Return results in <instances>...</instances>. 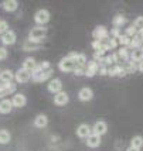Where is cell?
<instances>
[{
    "label": "cell",
    "instance_id": "16",
    "mask_svg": "<svg viewBox=\"0 0 143 151\" xmlns=\"http://www.w3.org/2000/svg\"><path fill=\"white\" fill-rule=\"evenodd\" d=\"M68 100H70V98H68V95H67V92H60L57 93L55 96H54V105L57 106H65L67 103H68Z\"/></svg>",
    "mask_w": 143,
    "mask_h": 151
},
{
    "label": "cell",
    "instance_id": "24",
    "mask_svg": "<svg viewBox=\"0 0 143 151\" xmlns=\"http://www.w3.org/2000/svg\"><path fill=\"white\" fill-rule=\"evenodd\" d=\"M118 57H119V61H123V62H128L130 58L129 52H128V47H122L119 51H118Z\"/></svg>",
    "mask_w": 143,
    "mask_h": 151
},
{
    "label": "cell",
    "instance_id": "40",
    "mask_svg": "<svg viewBox=\"0 0 143 151\" xmlns=\"http://www.w3.org/2000/svg\"><path fill=\"white\" fill-rule=\"evenodd\" d=\"M140 48H142V50H143V45H142V47H140Z\"/></svg>",
    "mask_w": 143,
    "mask_h": 151
},
{
    "label": "cell",
    "instance_id": "32",
    "mask_svg": "<svg viewBox=\"0 0 143 151\" xmlns=\"http://www.w3.org/2000/svg\"><path fill=\"white\" fill-rule=\"evenodd\" d=\"M7 31H9V23H7L6 20H0V34L3 35Z\"/></svg>",
    "mask_w": 143,
    "mask_h": 151
},
{
    "label": "cell",
    "instance_id": "34",
    "mask_svg": "<svg viewBox=\"0 0 143 151\" xmlns=\"http://www.w3.org/2000/svg\"><path fill=\"white\" fill-rule=\"evenodd\" d=\"M133 26L137 28V31L143 30V17H137V19L135 20V24H133Z\"/></svg>",
    "mask_w": 143,
    "mask_h": 151
},
{
    "label": "cell",
    "instance_id": "12",
    "mask_svg": "<svg viewBox=\"0 0 143 151\" xmlns=\"http://www.w3.org/2000/svg\"><path fill=\"white\" fill-rule=\"evenodd\" d=\"M13 102H12V99H1L0 100V113L1 114H7V113H10L13 110Z\"/></svg>",
    "mask_w": 143,
    "mask_h": 151
},
{
    "label": "cell",
    "instance_id": "31",
    "mask_svg": "<svg viewBox=\"0 0 143 151\" xmlns=\"http://www.w3.org/2000/svg\"><path fill=\"white\" fill-rule=\"evenodd\" d=\"M102 45H104L102 41H94V42H92V48H94L95 52H98V54H102Z\"/></svg>",
    "mask_w": 143,
    "mask_h": 151
},
{
    "label": "cell",
    "instance_id": "2",
    "mask_svg": "<svg viewBox=\"0 0 143 151\" xmlns=\"http://www.w3.org/2000/svg\"><path fill=\"white\" fill-rule=\"evenodd\" d=\"M77 61L71 57H64V58L61 59L58 62V68L61 72H71V71H75V68H77Z\"/></svg>",
    "mask_w": 143,
    "mask_h": 151
},
{
    "label": "cell",
    "instance_id": "27",
    "mask_svg": "<svg viewBox=\"0 0 143 151\" xmlns=\"http://www.w3.org/2000/svg\"><path fill=\"white\" fill-rule=\"evenodd\" d=\"M143 145V137L142 136H135V137L130 140V147H135V148H139Z\"/></svg>",
    "mask_w": 143,
    "mask_h": 151
},
{
    "label": "cell",
    "instance_id": "14",
    "mask_svg": "<svg viewBox=\"0 0 143 151\" xmlns=\"http://www.w3.org/2000/svg\"><path fill=\"white\" fill-rule=\"evenodd\" d=\"M92 98H94V92H92L91 88H88V86L82 88L78 93V99L82 100V102H88V100H91Z\"/></svg>",
    "mask_w": 143,
    "mask_h": 151
},
{
    "label": "cell",
    "instance_id": "36",
    "mask_svg": "<svg viewBox=\"0 0 143 151\" xmlns=\"http://www.w3.org/2000/svg\"><path fill=\"white\" fill-rule=\"evenodd\" d=\"M74 73H75L77 76L85 75V68H82V66H77V68H75V71H74Z\"/></svg>",
    "mask_w": 143,
    "mask_h": 151
},
{
    "label": "cell",
    "instance_id": "7",
    "mask_svg": "<svg viewBox=\"0 0 143 151\" xmlns=\"http://www.w3.org/2000/svg\"><path fill=\"white\" fill-rule=\"evenodd\" d=\"M16 92V85L14 83H0V100L6 99L7 95H12Z\"/></svg>",
    "mask_w": 143,
    "mask_h": 151
},
{
    "label": "cell",
    "instance_id": "41",
    "mask_svg": "<svg viewBox=\"0 0 143 151\" xmlns=\"http://www.w3.org/2000/svg\"><path fill=\"white\" fill-rule=\"evenodd\" d=\"M0 73H1V72H0Z\"/></svg>",
    "mask_w": 143,
    "mask_h": 151
},
{
    "label": "cell",
    "instance_id": "1",
    "mask_svg": "<svg viewBox=\"0 0 143 151\" xmlns=\"http://www.w3.org/2000/svg\"><path fill=\"white\" fill-rule=\"evenodd\" d=\"M51 73H52L51 64L47 62V61H43L31 72V79L34 82H44V81H47L51 76Z\"/></svg>",
    "mask_w": 143,
    "mask_h": 151
},
{
    "label": "cell",
    "instance_id": "28",
    "mask_svg": "<svg viewBox=\"0 0 143 151\" xmlns=\"http://www.w3.org/2000/svg\"><path fill=\"white\" fill-rule=\"evenodd\" d=\"M125 21H126V20H125V17H122L120 14H118V16H115V17H113V20H112V24H113V27H115V28H119V27H122L125 24Z\"/></svg>",
    "mask_w": 143,
    "mask_h": 151
},
{
    "label": "cell",
    "instance_id": "21",
    "mask_svg": "<svg viewBox=\"0 0 143 151\" xmlns=\"http://www.w3.org/2000/svg\"><path fill=\"white\" fill-rule=\"evenodd\" d=\"M47 124H48V119H47L46 114H38L37 117L34 119V126L37 129H44Z\"/></svg>",
    "mask_w": 143,
    "mask_h": 151
},
{
    "label": "cell",
    "instance_id": "18",
    "mask_svg": "<svg viewBox=\"0 0 143 151\" xmlns=\"http://www.w3.org/2000/svg\"><path fill=\"white\" fill-rule=\"evenodd\" d=\"M108 75H109V76H125L126 72H125L123 66L113 65V66H111V68L108 69Z\"/></svg>",
    "mask_w": 143,
    "mask_h": 151
},
{
    "label": "cell",
    "instance_id": "8",
    "mask_svg": "<svg viewBox=\"0 0 143 151\" xmlns=\"http://www.w3.org/2000/svg\"><path fill=\"white\" fill-rule=\"evenodd\" d=\"M47 89H48V91H50L51 93L57 95V93L62 92V82H61L60 79H57V78L51 79V81L48 82V86H47Z\"/></svg>",
    "mask_w": 143,
    "mask_h": 151
},
{
    "label": "cell",
    "instance_id": "3",
    "mask_svg": "<svg viewBox=\"0 0 143 151\" xmlns=\"http://www.w3.org/2000/svg\"><path fill=\"white\" fill-rule=\"evenodd\" d=\"M47 34V28L46 27H34L30 34H28V41L30 42H40L46 38Z\"/></svg>",
    "mask_w": 143,
    "mask_h": 151
},
{
    "label": "cell",
    "instance_id": "9",
    "mask_svg": "<svg viewBox=\"0 0 143 151\" xmlns=\"http://www.w3.org/2000/svg\"><path fill=\"white\" fill-rule=\"evenodd\" d=\"M106 132H108V124H106V122H104V120H98V122H95V124L92 126V133L94 134L102 136Z\"/></svg>",
    "mask_w": 143,
    "mask_h": 151
},
{
    "label": "cell",
    "instance_id": "5",
    "mask_svg": "<svg viewBox=\"0 0 143 151\" xmlns=\"http://www.w3.org/2000/svg\"><path fill=\"white\" fill-rule=\"evenodd\" d=\"M34 21H36L37 24H40V26H44V24H47V23L50 21V12H48V10H46V9H41V10H38L37 13L34 14Z\"/></svg>",
    "mask_w": 143,
    "mask_h": 151
},
{
    "label": "cell",
    "instance_id": "38",
    "mask_svg": "<svg viewBox=\"0 0 143 151\" xmlns=\"http://www.w3.org/2000/svg\"><path fill=\"white\" fill-rule=\"evenodd\" d=\"M137 69H139L140 72H143V61H140V62H139V65H137Z\"/></svg>",
    "mask_w": 143,
    "mask_h": 151
},
{
    "label": "cell",
    "instance_id": "19",
    "mask_svg": "<svg viewBox=\"0 0 143 151\" xmlns=\"http://www.w3.org/2000/svg\"><path fill=\"white\" fill-rule=\"evenodd\" d=\"M86 144L88 147H91V148H97L101 145V136H98V134H94L92 133L89 137L86 138Z\"/></svg>",
    "mask_w": 143,
    "mask_h": 151
},
{
    "label": "cell",
    "instance_id": "33",
    "mask_svg": "<svg viewBox=\"0 0 143 151\" xmlns=\"http://www.w3.org/2000/svg\"><path fill=\"white\" fill-rule=\"evenodd\" d=\"M9 57V51L6 47H0V61H4Z\"/></svg>",
    "mask_w": 143,
    "mask_h": 151
},
{
    "label": "cell",
    "instance_id": "11",
    "mask_svg": "<svg viewBox=\"0 0 143 151\" xmlns=\"http://www.w3.org/2000/svg\"><path fill=\"white\" fill-rule=\"evenodd\" d=\"M91 134H92V127L91 126L85 124V123H82V124L78 126V129H77V136H78L79 138H88Z\"/></svg>",
    "mask_w": 143,
    "mask_h": 151
},
{
    "label": "cell",
    "instance_id": "35",
    "mask_svg": "<svg viewBox=\"0 0 143 151\" xmlns=\"http://www.w3.org/2000/svg\"><path fill=\"white\" fill-rule=\"evenodd\" d=\"M136 34H137V28L135 26L133 27H129L128 30H126V35H132V37H136Z\"/></svg>",
    "mask_w": 143,
    "mask_h": 151
},
{
    "label": "cell",
    "instance_id": "39",
    "mask_svg": "<svg viewBox=\"0 0 143 151\" xmlns=\"http://www.w3.org/2000/svg\"><path fill=\"white\" fill-rule=\"evenodd\" d=\"M126 151H140V150H139V148H135V147H129Z\"/></svg>",
    "mask_w": 143,
    "mask_h": 151
},
{
    "label": "cell",
    "instance_id": "20",
    "mask_svg": "<svg viewBox=\"0 0 143 151\" xmlns=\"http://www.w3.org/2000/svg\"><path fill=\"white\" fill-rule=\"evenodd\" d=\"M16 76L13 73V71H10V69H4V71H1L0 73V81H1V83H10L13 78Z\"/></svg>",
    "mask_w": 143,
    "mask_h": 151
},
{
    "label": "cell",
    "instance_id": "6",
    "mask_svg": "<svg viewBox=\"0 0 143 151\" xmlns=\"http://www.w3.org/2000/svg\"><path fill=\"white\" fill-rule=\"evenodd\" d=\"M99 62L97 61H89L86 66H85V76H88V78H94L98 72H99Z\"/></svg>",
    "mask_w": 143,
    "mask_h": 151
},
{
    "label": "cell",
    "instance_id": "25",
    "mask_svg": "<svg viewBox=\"0 0 143 151\" xmlns=\"http://www.w3.org/2000/svg\"><path fill=\"white\" fill-rule=\"evenodd\" d=\"M10 140H12V136H10V133L7 132V130H0V144H9L10 143Z\"/></svg>",
    "mask_w": 143,
    "mask_h": 151
},
{
    "label": "cell",
    "instance_id": "22",
    "mask_svg": "<svg viewBox=\"0 0 143 151\" xmlns=\"http://www.w3.org/2000/svg\"><path fill=\"white\" fill-rule=\"evenodd\" d=\"M37 62H36V59L34 58H26L24 59V62H23V68L26 69V71H28V72H33L36 68H37Z\"/></svg>",
    "mask_w": 143,
    "mask_h": 151
},
{
    "label": "cell",
    "instance_id": "15",
    "mask_svg": "<svg viewBox=\"0 0 143 151\" xmlns=\"http://www.w3.org/2000/svg\"><path fill=\"white\" fill-rule=\"evenodd\" d=\"M12 102H13L14 107H24L27 103V98L26 95H23V93H16L13 99H12Z\"/></svg>",
    "mask_w": 143,
    "mask_h": 151
},
{
    "label": "cell",
    "instance_id": "10",
    "mask_svg": "<svg viewBox=\"0 0 143 151\" xmlns=\"http://www.w3.org/2000/svg\"><path fill=\"white\" fill-rule=\"evenodd\" d=\"M16 81L19 82V83H26V82H28L30 79H31V72H28V71H26L24 68H21V69H19L17 72H16Z\"/></svg>",
    "mask_w": 143,
    "mask_h": 151
},
{
    "label": "cell",
    "instance_id": "23",
    "mask_svg": "<svg viewBox=\"0 0 143 151\" xmlns=\"http://www.w3.org/2000/svg\"><path fill=\"white\" fill-rule=\"evenodd\" d=\"M130 61H133V62H140V61H143V50L142 48L132 50V52H130Z\"/></svg>",
    "mask_w": 143,
    "mask_h": 151
},
{
    "label": "cell",
    "instance_id": "37",
    "mask_svg": "<svg viewBox=\"0 0 143 151\" xmlns=\"http://www.w3.org/2000/svg\"><path fill=\"white\" fill-rule=\"evenodd\" d=\"M99 75H102V76H104V75H108V69H106V68H105V66H101V68H99Z\"/></svg>",
    "mask_w": 143,
    "mask_h": 151
},
{
    "label": "cell",
    "instance_id": "30",
    "mask_svg": "<svg viewBox=\"0 0 143 151\" xmlns=\"http://www.w3.org/2000/svg\"><path fill=\"white\" fill-rule=\"evenodd\" d=\"M86 64H88V61H86V55H85V54H78V55H77V65L85 68Z\"/></svg>",
    "mask_w": 143,
    "mask_h": 151
},
{
    "label": "cell",
    "instance_id": "26",
    "mask_svg": "<svg viewBox=\"0 0 143 151\" xmlns=\"http://www.w3.org/2000/svg\"><path fill=\"white\" fill-rule=\"evenodd\" d=\"M123 69L126 73H133L137 69V65L133 61H128V62H123Z\"/></svg>",
    "mask_w": 143,
    "mask_h": 151
},
{
    "label": "cell",
    "instance_id": "17",
    "mask_svg": "<svg viewBox=\"0 0 143 151\" xmlns=\"http://www.w3.org/2000/svg\"><path fill=\"white\" fill-rule=\"evenodd\" d=\"M1 7L6 12H16L19 9V1L17 0H4V1H1Z\"/></svg>",
    "mask_w": 143,
    "mask_h": 151
},
{
    "label": "cell",
    "instance_id": "13",
    "mask_svg": "<svg viewBox=\"0 0 143 151\" xmlns=\"http://www.w3.org/2000/svg\"><path fill=\"white\" fill-rule=\"evenodd\" d=\"M16 33L14 31H12V30H9L7 33H4L1 37H0V40H1V42L4 44V45H13L14 42H16Z\"/></svg>",
    "mask_w": 143,
    "mask_h": 151
},
{
    "label": "cell",
    "instance_id": "29",
    "mask_svg": "<svg viewBox=\"0 0 143 151\" xmlns=\"http://www.w3.org/2000/svg\"><path fill=\"white\" fill-rule=\"evenodd\" d=\"M130 41H132V38H130L129 35H126V34H120V35L118 37V42L123 47L130 45Z\"/></svg>",
    "mask_w": 143,
    "mask_h": 151
},
{
    "label": "cell",
    "instance_id": "4",
    "mask_svg": "<svg viewBox=\"0 0 143 151\" xmlns=\"http://www.w3.org/2000/svg\"><path fill=\"white\" fill-rule=\"evenodd\" d=\"M92 35H94V38L95 41H105V40H109V31H108V28L105 26H98L95 27V30L92 31Z\"/></svg>",
    "mask_w": 143,
    "mask_h": 151
}]
</instances>
